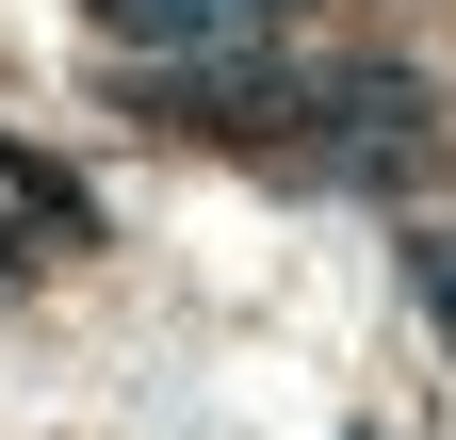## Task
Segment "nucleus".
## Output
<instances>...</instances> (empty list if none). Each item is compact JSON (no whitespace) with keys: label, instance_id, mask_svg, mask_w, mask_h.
Returning a JSON list of instances; mask_svg holds the SVG:
<instances>
[{"label":"nucleus","instance_id":"1","mask_svg":"<svg viewBox=\"0 0 456 440\" xmlns=\"http://www.w3.org/2000/svg\"><path fill=\"white\" fill-rule=\"evenodd\" d=\"M440 147H456L440 82L375 66V49H326V98H310V131L277 147V180H326V196H408Z\"/></svg>","mask_w":456,"mask_h":440},{"label":"nucleus","instance_id":"3","mask_svg":"<svg viewBox=\"0 0 456 440\" xmlns=\"http://www.w3.org/2000/svg\"><path fill=\"white\" fill-rule=\"evenodd\" d=\"M408 278H424V310H440V343H456V229H424V245H408Z\"/></svg>","mask_w":456,"mask_h":440},{"label":"nucleus","instance_id":"2","mask_svg":"<svg viewBox=\"0 0 456 440\" xmlns=\"http://www.w3.org/2000/svg\"><path fill=\"white\" fill-rule=\"evenodd\" d=\"M310 0H98V33L131 66H212V49H294Z\"/></svg>","mask_w":456,"mask_h":440}]
</instances>
